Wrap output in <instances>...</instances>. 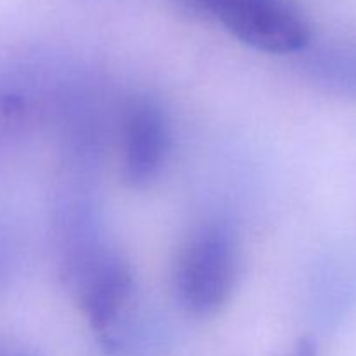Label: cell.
Segmentation results:
<instances>
[{
  "label": "cell",
  "mask_w": 356,
  "mask_h": 356,
  "mask_svg": "<svg viewBox=\"0 0 356 356\" xmlns=\"http://www.w3.org/2000/svg\"><path fill=\"white\" fill-rule=\"evenodd\" d=\"M238 278V249L232 232L207 225L181 250L176 291L181 305L197 316L216 315L232 298Z\"/></svg>",
  "instance_id": "6da1fadb"
},
{
  "label": "cell",
  "mask_w": 356,
  "mask_h": 356,
  "mask_svg": "<svg viewBox=\"0 0 356 356\" xmlns=\"http://www.w3.org/2000/svg\"><path fill=\"white\" fill-rule=\"evenodd\" d=\"M212 14L233 37L270 54H291L306 47L309 26L291 0H188Z\"/></svg>",
  "instance_id": "7a4b0ae2"
},
{
  "label": "cell",
  "mask_w": 356,
  "mask_h": 356,
  "mask_svg": "<svg viewBox=\"0 0 356 356\" xmlns=\"http://www.w3.org/2000/svg\"><path fill=\"white\" fill-rule=\"evenodd\" d=\"M170 136L162 108L152 99L131 104L124 127L122 174L129 186L146 188L160 176L169 153Z\"/></svg>",
  "instance_id": "3957f363"
},
{
  "label": "cell",
  "mask_w": 356,
  "mask_h": 356,
  "mask_svg": "<svg viewBox=\"0 0 356 356\" xmlns=\"http://www.w3.org/2000/svg\"><path fill=\"white\" fill-rule=\"evenodd\" d=\"M132 273L125 263L113 256H97L86 268L80 302L90 325L108 334L117 323L122 309L132 296Z\"/></svg>",
  "instance_id": "277c9868"
},
{
  "label": "cell",
  "mask_w": 356,
  "mask_h": 356,
  "mask_svg": "<svg viewBox=\"0 0 356 356\" xmlns=\"http://www.w3.org/2000/svg\"><path fill=\"white\" fill-rule=\"evenodd\" d=\"M285 356H320L318 344H316V341L313 339V337H301V339L294 344V348H292Z\"/></svg>",
  "instance_id": "5b68a950"
},
{
  "label": "cell",
  "mask_w": 356,
  "mask_h": 356,
  "mask_svg": "<svg viewBox=\"0 0 356 356\" xmlns=\"http://www.w3.org/2000/svg\"><path fill=\"white\" fill-rule=\"evenodd\" d=\"M19 356H21V355H19Z\"/></svg>",
  "instance_id": "8992f818"
}]
</instances>
